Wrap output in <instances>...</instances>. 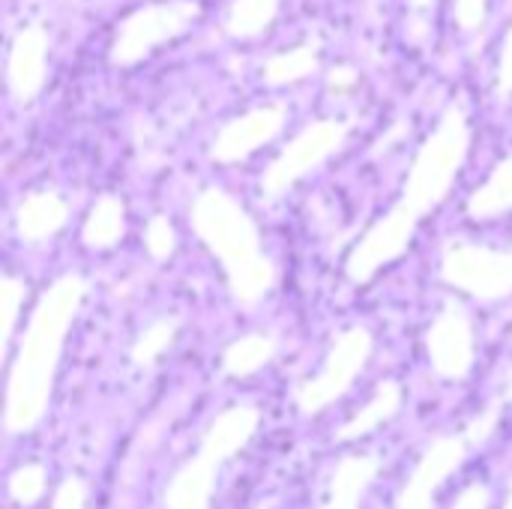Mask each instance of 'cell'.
Masks as SVG:
<instances>
[{
    "mask_svg": "<svg viewBox=\"0 0 512 509\" xmlns=\"http://www.w3.org/2000/svg\"><path fill=\"white\" fill-rule=\"evenodd\" d=\"M198 465H189L168 492L171 509H207V492H210V474H198Z\"/></svg>",
    "mask_w": 512,
    "mask_h": 509,
    "instance_id": "obj_1",
    "label": "cell"
},
{
    "mask_svg": "<svg viewBox=\"0 0 512 509\" xmlns=\"http://www.w3.org/2000/svg\"><path fill=\"white\" fill-rule=\"evenodd\" d=\"M372 462L366 459H351L342 465L336 483H333V501L327 509H354V498L360 492V486L372 477Z\"/></svg>",
    "mask_w": 512,
    "mask_h": 509,
    "instance_id": "obj_2",
    "label": "cell"
},
{
    "mask_svg": "<svg viewBox=\"0 0 512 509\" xmlns=\"http://www.w3.org/2000/svg\"><path fill=\"white\" fill-rule=\"evenodd\" d=\"M39 492H42V474H39V468H21L15 477H12V495L18 498V501H36L39 498Z\"/></svg>",
    "mask_w": 512,
    "mask_h": 509,
    "instance_id": "obj_3",
    "label": "cell"
},
{
    "mask_svg": "<svg viewBox=\"0 0 512 509\" xmlns=\"http://www.w3.org/2000/svg\"><path fill=\"white\" fill-rule=\"evenodd\" d=\"M81 504H84L81 486H78V480H69L57 495V509H81Z\"/></svg>",
    "mask_w": 512,
    "mask_h": 509,
    "instance_id": "obj_4",
    "label": "cell"
},
{
    "mask_svg": "<svg viewBox=\"0 0 512 509\" xmlns=\"http://www.w3.org/2000/svg\"><path fill=\"white\" fill-rule=\"evenodd\" d=\"M456 509H486V489H471Z\"/></svg>",
    "mask_w": 512,
    "mask_h": 509,
    "instance_id": "obj_5",
    "label": "cell"
}]
</instances>
